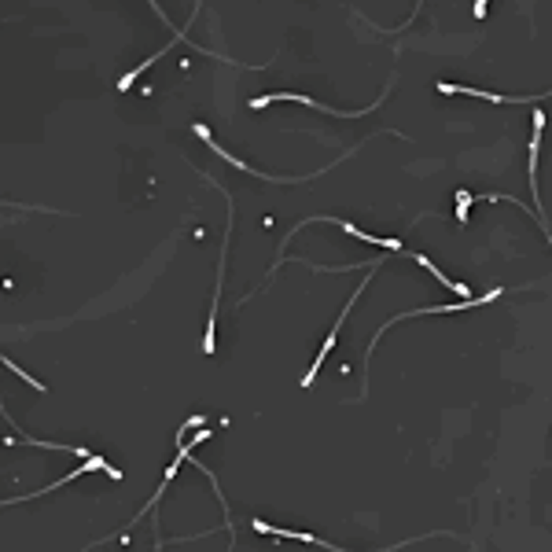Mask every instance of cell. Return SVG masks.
<instances>
[{
	"label": "cell",
	"instance_id": "cell-2",
	"mask_svg": "<svg viewBox=\"0 0 552 552\" xmlns=\"http://www.w3.org/2000/svg\"><path fill=\"white\" fill-rule=\"evenodd\" d=\"M416 262H420L423 269H428V272L435 276L438 284H445V287H450L453 294H460V299H468V284H457V280H450V276H445L442 269H435V262H431V258H423V254H416Z\"/></svg>",
	"mask_w": 552,
	"mask_h": 552
},
{
	"label": "cell",
	"instance_id": "cell-4",
	"mask_svg": "<svg viewBox=\"0 0 552 552\" xmlns=\"http://www.w3.org/2000/svg\"><path fill=\"white\" fill-rule=\"evenodd\" d=\"M0 365H8V368H11L15 376H23V383H30V387H37L41 394H45V391H48L45 383H41V379H33V376H26V372H23V365H15V361H11V357H4V361H0Z\"/></svg>",
	"mask_w": 552,
	"mask_h": 552
},
{
	"label": "cell",
	"instance_id": "cell-1",
	"mask_svg": "<svg viewBox=\"0 0 552 552\" xmlns=\"http://www.w3.org/2000/svg\"><path fill=\"white\" fill-rule=\"evenodd\" d=\"M250 526L258 530V534H276V538H287V541H306V545H324V548H335L331 541H317L313 534H294V530H280V526H269L265 519H254Z\"/></svg>",
	"mask_w": 552,
	"mask_h": 552
},
{
	"label": "cell",
	"instance_id": "cell-3",
	"mask_svg": "<svg viewBox=\"0 0 552 552\" xmlns=\"http://www.w3.org/2000/svg\"><path fill=\"white\" fill-rule=\"evenodd\" d=\"M472 203H475V196L468 192V188H460V192H457V221H460V225L468 221V210H472Z\"/></svg>",
	"mask_w": 552,
	"mask_h": 552
}]
</instances>
